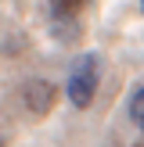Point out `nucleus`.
I'll return each instance as SVG.
<instances>
[{
    "label": "nucleus",
    "instance_id": "f257e3e1",
    "mask_svg": "<svg viewBox=\"0 0 144 147\" xmlns=\"http://www.w3.org/2000/svg\"><path fill=\"white\" fill-rule=\"evenodd\" d=\"M97 83H101L97 54H79L76 65H72V72H69V100H72V108H79V111L90 108L94 93H97Z\"/></svg>",
    "mask_w": 144,
    "mask_h": 147
},
{
    "label": "nucleus",
    "instance_id": "f03ea898",
    "mask_svg": "<svg viewBox=\"0 0 144 147\" xmlns=\"http://www.w3.org/2000/svg\"><path fill=\"white\" fill-rule=\"evenodd\" d=\"M22 100H25L29 111L47 115V111H50V104H54V86H50L47 79H29V83L22 86Z\"/></svg>",
    "mask_w": 144,
    "mask_h": 147
},
{
    "label": "nucleus",
    "instance_id": "20e7f679",
    "mask_svg": "<svg viewBox=\"0 0 144 147\" xmlns=\"http://www.w3.org/2000/svg\"><path fill=\"white\" fill-rule=\"evenodd\" d=\"M83 4H86V0H54V7H58L61 14H72V11H79Z\"/></svg>",
    "mask_w": 144,
    "mask_h": 147
},
{
    "label": "nucleus",
    "instance_id": "39448f33",
    "mask_svg": "<svg viewBox=\"0 0 144 147\" xmlns=\"http://www.w3.org/2000/svg\"><path fill=\"white\" fill-rule=\"evenodd\" d=\"M141 11H144V0H141Z\"/></svg>",
    "mask_w": 144,
    "mask_h": 147
},
{
    "label": "nucleus",
    "instance_id": "7ed1b4c3",
    "mask_svg": "<svg viewBox=\"0 0 144 147\" xmlns=\"http://www.w3.org/2000/svg\"><path fill=\"white\" fill-rule=\"evenodd\" d=\"M130 119H133L137 129L144 133V90H137L133 97H130Z\"/></svg>",
    "mask_w": 144,
    "mask_h": 147
}]
</instances>
